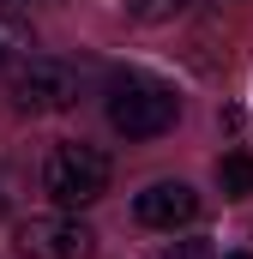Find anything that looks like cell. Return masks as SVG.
<instances>
[{"mask_svg":"<svg viewBox=\"0 0 253 259\" xmlns=\"http://www.w3.org/2000/svg\"><path fill=\"white\" fill-rule=\"evenodd\" d=\"M103 115L121 139H163L181 121V97H175V84H163L151 72H115L109 97H103Z\"/></svg>","mask_w":253,"mask_h":259,"instance_id":"6da1fadb","label":"cell"},{"mask_svg":"<svg viewBox=\"0 0 253 259\" xmlns=\"http://www.w3.org/2000/svg\"><path fill=\"white\" fill-rule=\"evenodd\" d=\"M109 181H115V163H109L103 145L61 139V145H49V157H43V193L55 199V205H66V211L97 205V199L109 193Z\"/></svg>","mask_w":253,"mask_h":259,"instance_id":"7a4b0ae2","label":"cell"},{"mask_svg":"<svg viewBox=\"0 0 253 259\" xmlns=\"http://www.w3.org/2000/svg\"><path fill=\"white\" fill-rule=\"evenodd\" d=\"M6 78H12V103L24 115H61V109L78 103V72L66 61H49V55H30L24 66H12Z\"/></svg>","mask_w":253,"mask_h":259,"instance_id":"3957f363","label":"cell"},{"mask_svg":"<svg viewBox=\"0 0 253 259\" xmlns=\"http://www.w3.org/2000/svg\"><path fill=\"white\" fill-rule=\"evenodd\" d=\"M12 253L18 259H91L97 253V229L78 217H24L12 229Z\"/></svg>","mask_w":253,"mask_h":259,"instance_id":"277c9868","label":"cell"},{"mask_svg":"<svg viewBox=\"0 0 253 259\" xmlns=\"http://www.w3.org/2000/svg\"><path fill=\"white\" fill-rule=\"evenodd\" d=\"M133 217L145 223V229H187L193 217H199V193H193L187 181H151L145 193L133 199Z\"/></svg>","mask_w":253,"mask_h":259,"instance_id":"5b68a950","label":"cell"},{"mask_svg":"<svg viewBox=\"0 0 253 259\" xmlns=\"http://www.w3.org/2000/svg\"><path fill=\"white\" fill-rule=\"evenodd\" d=\"M30 55H36V30H30V18H24L18 6H0V72L24 66Z\"/></svg>","mask_w":253,"mask_h":259,"instance_id":"8992f818","label":"cell"},{"mask_svg":"<svg viewBox=\"0 0 253 259\" xmlns=\"http://www.w3.org/2000/svg\"><path fill=\"white\" fill-rule=\"evenodd\" d=\"M217 187L223 199H253V151H229L217 163Z\"/></svg>","mask_w":253,"mask_h":259,"instance_id":"52a82bcc","label":"cell"},{"mask_svg":"<svg viewBox=\"0 0 253 259\" xmlns=\"http://www.w3.org/2000/svg\"><path fill=\"white\" fill-rule=\"evenodd\" d=\"M193 0H133V12L145 18V24H169V18H181Z\"/></svg>","mask_w":253,"mask_h":259,"instance_id":"ba28073f","label":"cell"},{"mask_svg":"<svg viewBox=\"0 0 253 259\" xmlns=\"http://www.w3.org/2000/svg\"><path fill=\"white\" fill-rule=\"evenodd\" d=\"M163 259H217V253H211V241H205V235H187V241H175Z\"/></svg>","mask_w":253,"mask_h":259,"instance_id":"9c48e42d","label":"cell"},{"mask_svg":"<svg viewBox=\"0 0 253 259\" xmlns=\"http://www.w3.org/2000/svg\"><path fill=\"white\" fill-rule=\"evenodd\" d=\"M0 6H24V0H0Z\"/></svg>","mask_w":253,"mask_h":259,"instance_id":"30bf717a","label":"cell"},{"mask_svg":"<svg viewBox=\"0 0 253 259\" xmlns=\"http://www.w3.org/2000/svg\"><path fill=\"white\" fill-rule=\"evenodd\" d=\"M223 259H247V253H223Z\"/></svg>","mask_w":253,"mask_h":259,"instance_id":"8fae6325","label":"cell"}]
</instances>
